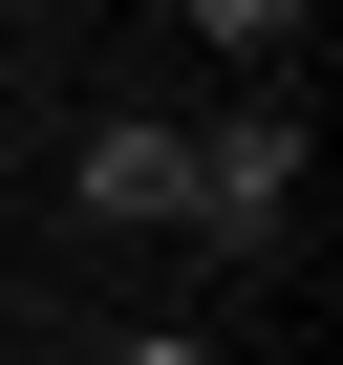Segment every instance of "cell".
Segmentation results:
<instances>
[{
	"instance_id": "cell-1",
	"label": "cell",
	"mask_w": 343,
	"mask_h": 365,
	"mask_svg": "<svg viewBox=\"0 0 343 365\" xmlns=\"http://www.w3.org/2000/svg\"><path fill=\"white\" fill-rule=\"evenodd\" d=\"M279 194H300V108H236V129H194V215H215L236 258H279Z\"/></svg>"
},
{
	"instance_id": "cell-2",
	"label": "cell",
	"mask_w": 343,
	"mask_h": 365,
	"mask_svg": "<svg viewBox=\"0 0 343 365\" xmlns=\"http://www.w3.org/2000/svg\"><path fill=\"white\" fill-rule=\"evenodd\" d=\"M86 215H194V129H86Z\"/></svg>"
},
{
	"instance_id": "cell-3",
	"label": "cell",
	"mask_w": 343,
	"mask_h": 365,
	"mask_svg": "<svg viewBox=\"0 0 343 365\" xmlns=\"http://www.w3.org/2000/svg\"><path fill=\"white\" fill-rule=\"evenodd\" d=\"M129 365H215V344H129Z\"/></svg>"
}]
</instances>
